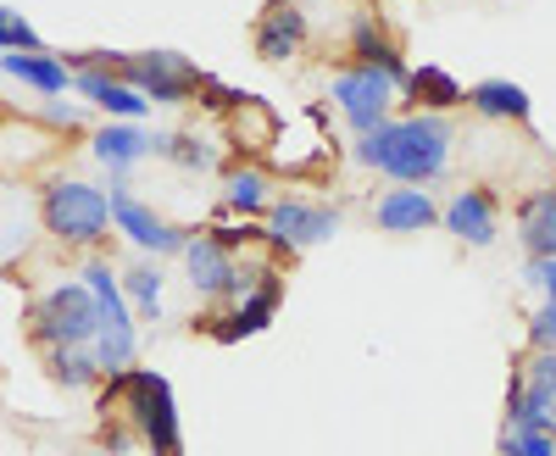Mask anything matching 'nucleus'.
<instances>
[{"label": "nucleus", "instance_id": "1", "mask_svg": "<svg viewBox=\"0 0 556 456\" xmlns=\"http://www.w3.org/2000/svg\"><path fill=\"white\" fill-rule=\"evenodd\" d=\"M451 145H456L451 117H440V112H401V117L379 123L374 134H362L356 162L395 178V185H424L429 190L434 178H445V167H451Z\"/></svg>", "mask_w": 556, "mask_h": 456}, {"label": "nucleus", "instance_id": "2", "mask_svg": "<svg viewBox=\"0 0 556 456\" xmlns=\"http://www.w3.org/2000/svg\"><path fill=\"white\" fill-rule=\"evenodd\" d=\"M73 73L78 67H101V73H117L128 78L139 96L151 106H184V101H201V89H212V78L178 51H128V56H112V51H96V56H78L67 62Z\"/></svg>", "mask_w": 556, "mask_h": 456}, {"label": "nucleus", "instance_id": "3", "mask_svg": "<svg viewBox=\"0 0 556 456\" xmlns=\"http://www.w3.org/2000/svg\"><path fill=\"white\" fill-rule=\"evenodd\" d=\"M123 401V413L134 423V434L151 445V456H184V440H178V406H173V384L151 368H128L106 384V401Z\"/></svg>", "mask_w": 556, "mask_h": 456}, {"label": "nucleus", "instance_id": "4", "mask_svg": "<svg viewBox=\"0 0 556 456\" xmlns=\"http://www.w3.org/2000/svg\"><path fill=\"white\" fill-rule=\"evenodd\" d=\"M39 217L62 245H101L112 235V195L84 178H51L39 195Z\"/></svg>", "mask_w": 556, "mask_h": 456}, {"label": "nucleus", "instance_id": "5", "mask_svg": "<svg viewBox=\"0 0 556 456\" xmlns=\"http://www.w3.org/2000/svg\"><path fill=\"white\" fill-rule=\"evenodd\" d=\"M96 329H101V306H96V295H89L84 279L56 284L51 295L28 312V334L45 351H56V345H89V340H96Z\"/></svg>", "mask_w": 556, "mask_h": 456}, {"label": "nucleus", "instance_id": "6", "mask_svg": "<svg viewBox=\"0 0 556 456\" xmlns=\"http://www.w3.org/2000/svg\"><path fill=\"white\" fill-rule=\"evenodd\" d=\"M329 96H334L340 117L351 123V134L362 140V134H374L379 123H390V117H395L401 84H395L390 73H379V67H362V62H351V67H340V73H334Z\"/></svg>", "mask_w": 556, "mask_h": 456}, {"label": "nucleus", "instance_id": "7", "mask_svg": "<svg viewBox=\"0 0 556 456\" xmlns=\"http://www.w3.org/2000/svg\"><path fill=\"white\" fill-rule=\"evenodd\" d=\"M506 423L556 434V351H534L529 362L513 368V384H506Z\"/></svg>", "mask_w": 556, "mask_h": 456}, {"label": "nucleus", "instance_id": "8", "mask_svg": "<svg viewBox=\"0 0 556 456\" xmlns=\"http://www.w3.org/2000/svg\"><path fill=\"white\" fill-rule=\"evenodd\" d=\"M340 235V206L329 201H312V195H278L267 206V240L295 256V251H312L323 240H334Z\"/></svg>", "mask_w": 556, "mask_h": 456}, {"label": "nucleus", "instance_id": "9", "mask_svg": "<svg viewBox=\"0 0 556 456\" xmlns=\"http://www.w3.org/2000/svg\"><path fill=\"white\" fill-rule=\"evenodd\" d=\"M278 301H285V273H278V267H267V273H256V279H245V290H240L235 301H228V312H217L206 329H212V340L235 345V340H245V334H262V329L273 324Z\"/></svg>", "mask_w": 556, "mask_h": 456}, {"label": "nucleus", "instance_id": "10", "mask_svg": "<svg viewBox=\"0 0 556 456\" xmlns=\"http://www.w3.org/2000/svg\"><path fill=\"white\" fill-rule=\"evenodd\" d=\"M106 195H112V228H123V240H128V245H139L146 256H178V251H184L190 228L167 223L156 206H146L139 195H128L123 178H117V185H112Z\"/></svg>", "mask_w": 556, "mask_h": 456}, {"label": "nucleus", "instance_id": "11", "mask_svg": "<svg viewBox=\"0 0 556 456\" xmlns=\"http://www.w3.org/2000/svg\"><path fill=\"white\" fill-rule=\"evenodd\" d=\"M440 228H445L451 240H462V245L490 251V245L501 240V201H495V190H484V185L456 190V195L440 206Z\"/></svg>", "mask_w": 556, "mask_h": 456}, {"label": "nucleus", "instance_id": "12", "mask_svg": "<svg viewBox=\"0 0 556 456\" xmlns=\"http://www.w3.org/2000/svg\"><path fill=\"white\" fill-rule=\"evenodd\" d=\"M306 39H312V28H306V12L295 0H267V12L256 17V56L278 67V62L301 56Z\"/></svg>", "mask_w": 556, "mask_h": 456}, {"label": "nucleus", "instance_id": "13", "mask_svg": "<svg viewBox=\"0 0 556 456\" xmlns=\"http://www.w3.org/2000/svg\"><path fill=\"white\" fill-rule=\"evenodd\" d=\"M374 223L384 228V235H424V228L440 223V201L424 185H390L374 201Z\"/></svg>", "mask_w": 556, "mask_h": 456}, {"label": "nucleus", "instance_id": "14", "mask_svg": "<svg viewBox=\"0 0 556 456\" xmlns=\"http://www.w3.org/2000/svg\"><path fill=\"white\" fill-rule=\"evenodd\" d=\"M73 89H78L89 106H101V112H112V117H123V123H139V117L151 112V101L139 96L128 78L101 73V67H78V73H73Z\"/></svg>", "mask_w": 556, "mask_h": 456}, {"label": "nucleus", "instance_id": "15", "mask_svg": "<svg viewBox=\"0 0 556 456\" xmlns=\"http://www.w3.org/2000/svg\"><path fill=\"white\" fill-rule=\"evenodd\" d=\"M89 151H96V162L101 167H112V185L134 167V162H146V156H156V134H146L139 123H123V117H112L96 140H89Z\"/></svg>", "mask_w": 556, "mask_h": 456}, {"label": "nucleus", "instance_id": "16", "mask_svg": "<svg viewBox=\"0 0 556 456\" xmlns=\"http://www.w3.org/2000/svg\"><path fill=\"white\" fill-rule=\"evenodd\" d=\"M518 245L529 262L556 256V190H529L518 201Z\"/></svg>", "mask_w": 556, "mask_h": 456}, {"label": "nucleus", "instance_id": "17", "mask_svg": "<svg viewBox=\"0 0 556 456\" xmlns=\"http://www.w3.org/2000/svg\"><path fill=\"white\" fill-rule=\"evenodd\" d=\"M273 173L245 162V167H228L223 173V212H235V217H267L273 206Z\"/></svg>", "mask_w": 556, "mask_h": 456}, {"label": "nucleus", "instance_id": "18", "mask_svg": "<svg viewBox=\"0 0 556 456\" xmlns=\"http://www.w3.org/2000/svg\"><path fill=\"white\" fill-rule=\"evenodd\" d=\"M0 73L39 89V96H67V84H73V67L51 51H7L0 56Z\"/></svg>", "mask_w": 556, "mask_h": 456}, {"label": "nucleus", "instance_id": "19", "mask_svg": "<svg viewBox=\"0 0 556 456\" xmlns=\"http://www.w3.org/2000/svg\"><path fill=\"white\" fill-rule=\"evenodd\" d=\"M401 101H412V112H440V117H445V112H456V106H468V89H462L445 67H412Z\"/></svg>", "mask_w": 556, "mask_h": 456}, {"label": "nucleus", "instance_id": "20", "mask_svg": "<svg viewBox=\"0 0 556 456\" xmlns=\"http://www.w3.org/2000/svg\"><path fill=\"white\" fill-rule=\"evenodd\" d=\"M468 112L490 123H529V89L513 78H479L468 84Z\"/></svg>", "mask_w": 556, "mask_h": 456}, {"label": "nucleus", "instance_id": "21", "mask_svg": "<svg viewBox=\"0 0 556 456\" xmlns=\"http://www.w3.org/2000/svg\"><path fill=\"white\" fill-rule=\"evenodd\" d=\"M117 279H123V295H128L134 317L156 324V317H162V290H167V279H162V256H139V262H128Z\"/></svg>", "mask_w": 556, "mask_h": 456}, {"label": "nucleus", "instance_id": "22", "mask_svg": "<svg viewBox=\"0 0 556 456\" xmlns=\"http://www.w3.org/2000/svg\"><path fill=\"white\" fill-rule=\"evenodd\" d=\"M228 123H235V140L245 151H262V145L278 140V117L262 101H251V96H228Z\"/></svg>", "mask_w": 556, "mask_h": 456}, {"label": "nucleus", "instance_id": "23", "mask_svg": "<svg viewBox=\"0 0 556 456\" xmlns=\"http://www.w3.org/2000/svg\"><path fill=\"white\" fill-rule=\"evenodd\" d=\"M45 368H51V379L67 384V390H89V384L106 379L89 345H56V351H45Z\"/></svg>", "mask_w": 556, "mask_h": 456}, {"label": "nucleus", "instance_id": "24", "mask_svg": "<svg viewBox=\"0 0 556 456\" xmlns=\"http://www.w3.org/2000/svg\"><path fill=\"white\" fill-rule=\"evenodd\" d=\"M156 156L178 162L184 173H206V167H217V151L201 140V134H156Z\"/></svg>", "mask_w": 556, "mask_h": 456}, {"label": "nucleus", "instance_id": "25", "mask_svg": "<svg viewBox=\"0 0 556 456\" xmlns=\"http://www.w3.org/2000/svg\"><path fill=\"white\" fill-rule=\"evenodd\" d=\"M501 456H556V434H540V429H501Z\"/></svg>", "mask_w": 556, "mask_h": 456}, {"label": "nucleus", "instance_id": "26", "mask_svg": "<svg viewBox=\"0 0 556 456\" xmlns=\"http://www.w3.org/2000/svg\"><path fill=\"white\" fill-rule=\"evenodd\" d=\"M0 51H45V45H39V34H34L17 12L0 7Z\"/></svg>", "mask_w": 556, "mask_h": 456}, {"label": "nucleus", "instance_id": "27", "mask_svg": "<svg viewBox=\"0 0 556 456\" xmlns=\"http://www.w3.org/2000/svg\"><path fill=\"white\" fill-rule=\"evenodd\" d=\"M529 345H534V351H556V301H545V306L529 317Z\"/></svg>", "mask_w": 556, "mask_h": 456}, {"label": "nucleus", "instance_id": "28", "mask_svg": "<svg viewBox=\"0 0 556 456\" xmlns=\"http://www.w3.org/2000/svg\"><path fill=\"white\" fill-rule=\"evenodd\" d=\"M523 284H534L545 301H556V256H545V262H529V267H523Z\"/></svg>", "mask_w": 556, "mask_h": 456}, {"label": "nucleus", "instance_id": "29", "mask_svg": "<svg viewBox=\"0 0 556 456\" xmlns=\"http://www.w3.org/2000/svg\"><path fill=\"white\" fill-rule=\"evenodd\" d=\"M45 101H51V106H45V117H51L56 128H78V112H73V106H62L56 96H45Z\"/></svg>", "mask_w": 556, "mask_h": 456}]
</instances>
